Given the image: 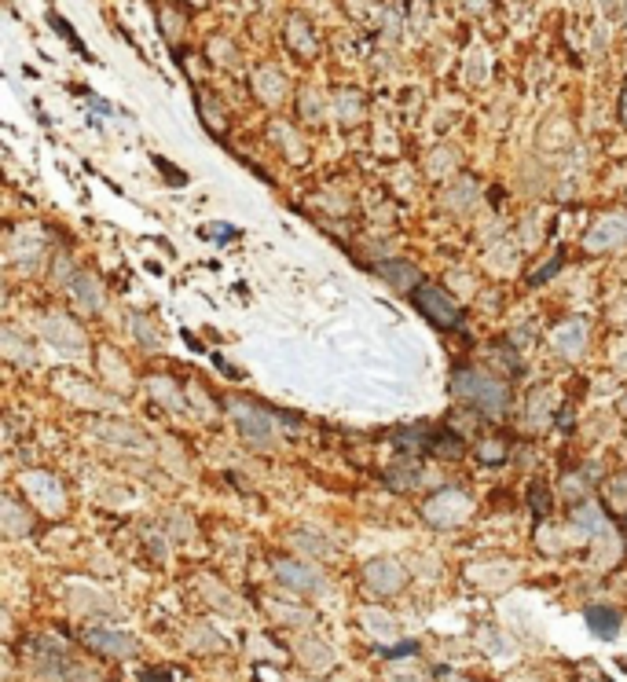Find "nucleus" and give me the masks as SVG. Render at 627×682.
<instances>
[{
    "label": "nucleus",
    "mask_w": 627,
    "mask_h": 682,
    "mask_svg": "<svg viewBox=\"0 0 627 682\" xmlns=\"http://www.w3.org/2000/svg\"><path fill=\"white\" fill-rule=\"evenodd\" d=\"M411 301L433 319V323H440V327H458V323H463V312L452 305L447 293H440V287H415L411 290Z\"/></svg>",
    "instance_id": "nucleus-1"
},
{
    "label": "nucleus",
    "mask_w": 627,
    "mask_h": 682,
    "mask_svg": "<svg viewBox=\"0 0 627 682\" xmlns=\"http://www.w3.org/2000/svg\"><path fill=\"white\" fill-rule=\"evenodd\" d=\"M378 272L386 275V279L393 282V287H404V290L422 287V282H418V268L404 264V261H386V264H378Z\"/></svg>",
    "instance_id": "nucleus-4"
},
{
    "label": "nucleus",
    "mask_w": 627,
    "mask_h": 682,
    "mask_svg": "<svg viewBox=\"0 0 627 682\" xmlns=\"http://www.w3.org/2000/svg\"><path fill=\"white\" fill-rule=\"evenodd\" d=\"M455 389L463 393V396H470L473 404H481L484 411H503L506 407V389L499 382L481 378V375H463V378L455 382Z\"/></svg>",
    "instance_id": "nucleus-2"
},
{
    "label": "nucleus",
    "mask_w": 627,
    "mask_h": 682,
    "mask_svg": "<svg viewBox=\"0 0 627 682\" xmlns=\"http://www.w3.org/2000/svg\"><path fill=\"white\" fill-rule=\"evenodd\" d=\"M587 627L598 635V638H612L620 627V613L609 609V606H591L587 609Z\"/></svg>",
    "instance_id": "nucleus-3"
}]
</instances>
